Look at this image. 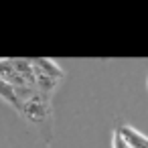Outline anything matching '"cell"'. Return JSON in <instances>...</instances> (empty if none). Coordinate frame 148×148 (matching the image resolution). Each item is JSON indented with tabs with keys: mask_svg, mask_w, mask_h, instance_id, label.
I'll list each match as a JSON object with an SVG mask.
<instances>
[{
	"mask_svg": "<svg viewBox=\"0 0 148 148\" xmlns=\"http://www.w3.org/2000/svg\"><path fill=\"white\" fill-rule=\"evenodd\" d=\"M0 97H2L6 103H10V106H12L16 112H21L23 101L18 99L14 85H12V83H8V81H6V79H2V77H0Z\"/></svg>",
	"mask_w": 148,
	"mask_h": 148,
	"instance_id": "3957f363",
	"label": "cell"
},
{
	"mask_svg": "<svg viewBox=\"0 0 148 148\" xmlns=\"http://www.w3.org/2000/svg\"><path fill=\"white\" fill-rule=\"evenodd\" d=\"M116 132H118V134H120V138L128 144V148H148V138H146V136H142L140 132H136L132 126L122 124Z\"/></svg>",
	"mask_w": 148,
	"mask_h": 148,
	"instance_id": "6da1fadb",
	"label": "cell"
},
{
	"mask_svg": "<svg viewBox=\"0 0 148 148\" xmlns=\"http://www.w3.org/2000/svg\"><path fill=\"white\" fill-rule=\"evenodd\" d=\"M12 73H14L12 59H0V77H2V79H8Z\"/></svg>",
	"mask_w": 148,
	"mask_h": 148,
	"instance_id": "5b68a950",
	"label": "cell"
},
{
	"mask_svg": "<svg viewBox=\"0 0 148 148\" xmlns=\"http://www.w3.org/2000/svg\"><path fill=\"white\" fill-rule=\"evenodd\" d=\"M31 63H33V69H35V71L43 73V75H47V77L55 79V81L63 77V71L59 69V65L53 63V61H49V59H35V61H31Z\"/></svg>",
	"mask_w": 148,
	"mask_h": 148,
	"instance_id": "7a4b0ae2",
	"label": "cell"
},
{
	"mask_svg": "<svg viewBox=\"0 0 148 148\" xmlns=\"http://www.w3.org/2000/svg\"><path fill=\"white\" fill-rule=\"evenodd\" d=\"M35 83H39V89H41L43 93L53 91L55 85H57L55 79H51V77H47V75H43V73H39V71H35Z\"/></svg>",
	"mask_w": 148,
	"mask_h": 148,
	"instance_id": "277c9868",
	"label": "cell"
}]
</instances>
